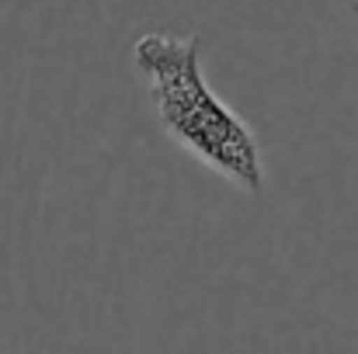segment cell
Segmentation results:
<instances>
[{
  "instance_id": "cell-2",
  "label": "cell",
  "mask_w": 358,
  "mask_h": 354,
  "mask_svg": "<svg viewBox=\"0 0 358 354\" xmlns=\"http://www.w3.org/2000/svg\"><path fill=\"white\" fill-rule=\"evenodd\" d=\"M352 7H355V14H358V0H352Z\"/></svg>"
},
{
  "instance_id": "cell-1",
  "label": "cell",
  "mask_w": 358,
  "mask_h": 354,
  "mask_svg": "<svg viewBox=\"0 0 358 354\" xmlns=\"http://www.w3.org/2000/svg\"><path fill=\"white\" fill-rule=\"evenodd\" d=\"M132 59L150 87V105L160 128L192 156L230 177L243 191L264 188L261 149L240 121L206 84L199 63V38L150 31L136 42Z\"/></svg>"
}]
</instances>
